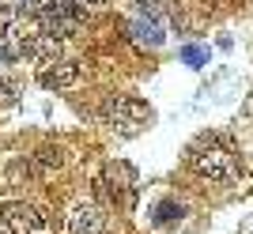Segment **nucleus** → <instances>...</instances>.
<instances>
[{"label":"nucleus","mask_w":253,"mask_h":234,"mask_svg":"<svg viewBox=\"0 0 253 234\" xmlns=\"http://www.w3.org/2000/svg\"><path fill=\"white\" fill-rule=\"evenodd\" d=\"M106 223V212L98 200H76L64 215V231L68 234H98Z\"/></svg>","instance_id":"obj_5"},{"label":"nucleus","mask_w":253,"mask_h":234,"mask_svg":"<svg viewBox=\"0 0 253 234\" xmlns=\"http://www.w3.org/2000/svg\"><path fill=\"white\" fill-rule=\"evenodd\" d=\"M132 189H136V170L121 159L106 162V174L98 178V193H110L114 200H121V196H128Z\"/></svg>","instance_id":"obj_6"},{"label":"nucleus","mask_w":253,"mask_h":234,"mask_svg":"<svg viewBox=\"0 0 253 234\" xmlns=\"http://www.w3.org/2000/svg\"><path fill=\"white\" fill-rule=\"evenodd\" d=\"M132 31H136V38L144 45H163V27H159V23H136V27H132Z\"/></svg>","instance_id":"obj_9"},{"label":"nucleus","mask_w":253,"mask_h":234,"mask_svg":"<svg viewBox=\"0 0 253 234\" xmlns=\"http://www.w3.org/2000/svg\"><path fill=\"white\" fill-rule=\"evenodd\" d=\"M11 91H15V87H11L8 79H0V98H11Z\"/></svg>","instance_id":"obj_12"},{"label":"nucleus","mask_w":253,"mask_h":234,"mask_svg":"<svg viewBox=\"0 0 253 234\" xmlns=\"http://www.w3.org/2000/svg\"><path fill=\"white\" fill-rule=\"evenodd\" d=\"M0 227L8 234H45V215L42 208H34L27 200H11L0 212Z\"/></svg>","instance_id":"obj_4"},{"label":"nucleus","mask_w":253,"mask_h":234,"mask_svg":"<svg viewBox=\"0 0 253 234\" xmlns=\"http://www.w3.org/2000/svg\"><path fill=\"white\" fill-rule=\"evenodd\" d=\"M185 61H189L193 68H201V64H204V53H201V49H193V45H189V49H185Z\"/></svg>","instance_id":"obj_11"},{"label":"nucleus","mask_w":253,"mask_h":234,"mask_svg":"<svg viewBox=\"0 0 253 234\" xmlns=\"http://www.w3.org/2000/svg\"><path fill=\"white\" fill-rule=\"evenodd\" d=\"M250 106H253V98H250Z\"/></svg>","instance_id":"obj_15"},{"label":"nucleus","mask_w":253,"mask_h":234,"mask_svg":"<svg viewBox=\"0 0 253 234\" xmlns=\"http://www.w3.org/2000/svg\"><path fill=\"white\" fill-rule=\"evenodd\" d=\"M87 11L76 4V0H49L42 11H38V31L42 34H53V38H72L80 31V23H84Z\"/></svg>","instance_id":"obj_2"},{"label":"nucleus","mask_w":253,"mask_h":234,"mask_svg":"<svg viewBox=\"0 0 253 234\" xmlns=\"http://www.w3.org/2000/svg\"><path fill=\"white\" fill-rule=\"evenodd\" d=\"M31 162H34V174H38V178H53V174L64 166V148L61 144H42V148L31 155Z\"/></svg>","instance_id":"obj_8"},{"label":"nucleus","mask_w":253,"mask_h":234,"mask_svg":"<svg viewBox=\"0 0 253 234\" xmlns=\"http://www.w3.org/2000/svg\"><path fill=\"white\" fill-rule=\"evenodd\" d=\"M84 79V68L76 61H53L42 68V76H38V83L45 87V91H64V87H76Z\"/></svg>","instance_id":"obj_7"},{"label":"nucleus","mask_w":253,"mask_h":234,"mask_svg":"<svg viewBox=\"0 0 253 234\" xmlns=\"http://www.w3.org/2000/svg\"><path fill=\"white\" fill-rule=\"evenodd\" d=\"M98 114H102V121L110 128H117V132H136L151 117V110H148V102H140V98H132V95H110Z\"/></svg>","instance_id":"obj_3"},{"label":"nucleus","mask_w":253,"mask_h":234,"mask_svg":"<svg viewBox=\"0 0 253 234\" xmlns=\"http://www.w3.org/2000/svg\"><path fill=\"white\" fill-rule=\"evenodd\" d=\"M0 234H8V231H4V227H0Z\"/></svg>","instance_id":"obj_14"},{"label":"nucleus","mask_w":253,"mask_h":234,"mask_svg":"<svg viewBox=\"0 0 253 234\" xmlns=\"http://www.w3.org/2000/svg\"><path fill=\"white\" fill-rule=\"evenodd\" d=\"M174 219H181V208H174V204H159V223H174Z\"/></svg>","instance_id":"obj_10"},{"label":"nucleus","mask_w":253,"mask_h":234,"mask_svg":"<svg viewBox=\"0 0 253 234\" xmlns=\"http://www.w3.org/2000/svg\"><path fill=\"white\" fill-rule=\"evenodd\" d=\"M76 4H80V8L87 11V8H95V4H102V0H76Z\"/></svg>","instance_id":"obj_13"},{"label":"nucleus","mask_w":253,"mask_h":234,"mask_svg":"<svg viewBox=\"0 0 253 234\" xmlns=\"http://www.w3.org/2000/svg\"><path fill=\"white\" fill-rule=\"evenodd\" d=\"M185 162H189L193 174H201L208 181H223V185H231V181L242 178V166H238V155H234L219 136H201L185 151Z\"/></svg>","instance_id":"obj_1"}]
</instances>
